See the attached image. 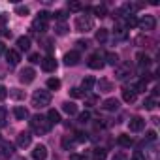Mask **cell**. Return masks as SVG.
Returning a JSON list of instances; mask_svg holds the SVG:
<instances>
[{
    "mask_svg": "<svg viewBox=\"0 0 160 160\" xmlns=\"http://www.w3.org/2000/svg\"><path fill=\"white\" fill-rule=\"evenodd\" d=\"M96 85V79L92 77V75H87L85 79H83V81H81V91H92V87Z\"/></svg>",
    "mask_w": 160,
    "mask_h": 160,
    "instance_id": "15",
    "label": "cell"
},
{
    "mask_svg": "<svg viewBox=\"0 0 160 160\" xmlns=\"http://www.w3.org/2000/svg\"><path fill=\"white\" fill-rule=\"evenodd\" d=\"M51 104V94H49V91H42V89H38V91H34V94H32V106L34 108H45V106H49Z\"/></svg>",
    "mask_w": 160,
    "mask_h": 160,
    "instance_id": "2",
    "label": "cell"
},
{
    "mask_svg": "<svg viewBox=\"0 0 160 160\" xmlns=\"http://www.w3.org/2000/svg\"><path fill=\"white\" fill-rule=\"evenodd\" d=\"M85 94H87V92H83L81 89H70V96H72V98H83Z\"/></svg>",
    "mask_w": 160,
    "mask_h": 160,
    "instance_id": "36",
    "label": "cell"
},
{
    "mask_svg": "<svg viewBox=\"0 0 160 160\" xmlns=\"http://www.w3.org/2000/svg\"><path fill=\"white\" fill-rule=\"evenodd\" d=\"M32 158L34 160H45L47 158V147L42 145V143H38L34 147V151H32Z\"/></svg>",
    "mask_w": 160,
    "mask_h": 160,
    "instance_id": "10",
    "label": "cell"
},
{
    "mask_svg": "<svg viewBox=\"0 0 160 160\" xmlns=\"http://www.w3.org/2000/svg\"><path fill=\"white\" fill-rule=\"evenodd\" d=\"M4 53H6V45L0 42V55H4Z\"/></svg>",
    "mask_w": 160,
    "mask_h": 160,
    "instance_id": "54",
    "label": "cell"
},
{
    "mask_svg": "<svg viewBox=\"0 0 160 160\" xmlns=\"http://www.w3.org/2000/svg\"><path fill=\"white\" fill-rule=\"evenodd\" d=\"M79 60H81V57H79L77 51H70V53L64 55V64L66 66H75V64H79Z\"/></svg>",
    "mask_w": 160,
    "mask_h": 160,
    "instance_id": "11",
    "label": "cell"
},
{
    "mask_svg": "<svg viewBox=\"0 0 160 160\" xmlns=\"http://www.w3.org/2000/svg\"><path fill=\"white\" fill-rule=\"evenodd\" d=\"M104 60L109 64V66H117L119 64V57H117V53H106L104 55ZM104 62V64H106Z\"/></svg>",
    "mask_w": 160,
    "mask_h": 160,
    "instance_id": "23",
    "label": "cell"
},
{
    "mask_svg": "<svg viewBox=\"0 0 160 160\" xmlns=\"http://www.w3.org/2000/svg\"><path fill=\"white\" fill-rule=\"evenodd\" d=\"M89 68H92V70H102L104 68V57L100 55V53H94V55H91L89 57Z\"/></svg>",
    "mask_w": 160,
    "mask_h": 160,
    "instance_id": "6",
    "label": "cell"
},
{
    "mask_svg": "<svg viewBox=\"0 0 160 160\" xmlns=\"http://www.w3.org/2000/svg\"><path fill=\"white\" fill-rule=\"evenodd\" d=\"M8 94H10L12 98H17V100H19V98H25V92H21L19 89H13V91H10Z\"/></svg>",
    "mask_w": 160,
    "mask_h": 160,
    "instance_id": "41",
    "label": "cell"
},
{
    "mask_svg": "<svg viewBox=\"0 0 160 160\" xmlns=\"http://www.w3.org/2000/svg\"><path fill=\"white\" fill-rule=\"evenodd\" d=\"M68 30H70V27H68L66 23H58V25H55V32H57L58 36H64V34H68Z\"/></svg>",
    "mask_w": 160,
    "mask_h": 160,
    "instance_id": "29",
    "label": "cell"
},
{
    "mask_svg": "<svg viewBox=\"0 0 160 160\" xmlns=\"http://www.w3.org/2000/svg\"><path fill=\"white\" fill-rule=\"evenodd\" d=\"M34 77H36V72H34L32 68H23V70H21V73H19L21 83H25V85L32 83V81H34Z\"/></svg>",
    "mask_w": 160,
    "mask_h": 160,
    "instance_id": "7",
    "label": "cell"
},
{
    "mask_svg": "<svg viewBox=\"0 0 160 160\" xmlns=\"http://www.w3.org/2000/svg\"><path fill=\"white\" fill-rule=\"evenodd\" d=\"M117 143H119L121 147H130V145H132V138H130L128 134H121V136L117 138Z\"/></svg>",
    "mask_w": 160,
    "mask_h": 160,
    "instance_id": "25",
    "label": "cell"
},
{
    "mask_svg": "<svg viewBox=\"0 0 160 160\" xmlns=\"http://www.w3.org/2000/svg\"><path fill=\"white\" fill-rule=\"evenodd\" d=\"M15 13H19V15H28V8H27V6H15Z\"/></svg>",
    "mask_w": 160,
    "mask_h": 160,
    "instance_id": "44",
    "label": "cell"
},
{
    "mask_svg": "<svg viewBox=\"0 0 160 160\" xmlns=\"http://www.w3.org/2000/svg\"><path fill=\"white\" fill-rule=\"evenodd\" d=\"M4 98H8V89L4 85H0V100H4Z\"/></svg>",
    "mask_w": 160,
    "mask_h": 160,
    "instance_id": "48",
    "label": "cell"
},
{
    "mask_svg": "<svg viewBox=\"0 0 160 160\" xmlns=\"http://www.w3.org/2000/svg\"><path fill=\"white\" fill-rule=\"evenodd\" d=\"M102 109H106V111H117V109H119V100H117V98H108V100H104V102H102Z\"/></svg>",
    "mask_w": 160,
    "mask_h": 160,
    "instance_id": "14",
    "label": "cell"
},
{
    "mask_svg": "<svg viewBox=\"0 0 160 160\" xmlns=\"http://www.w3.org/2000/svg\"><path fill=\"white\" fill-rule=\"evenodd\" d=\"M96 40H98V42H106V40H108V30H106V28H100V30L96 32Z\"/></svg>",
    "mask_w": 160,
    "mask_h": 160,
    "instance_id": "39",
    "label": "cell"
},
{
    "mask_svg": "<svg viewBox=\"0 0 160 160\" xmlns=\"http://www.w3.org/2000/svg\"><path fill=\"white\" fill-rule=\"evenodd\" d=\"M6 117H8V109L4 106H0V126L6 124Z\"/></svg>",
    "mask_w": 160,
    "mask_h": 160,
    "instance_id": "37",
    "label": "cell"
},
{
    "mask_svg": "<svg viewBox=\"0 0 160 160\" xmlns=\"http://www.w3.org/2000/svg\"><path fill=\"white\" fill-rule=\"evenodd\" d=\"M73 145H75V141H73L72 138H68V136H64V138H62V147H64L66 151H70Z\"/></svg>",
    "mask_w": 160,
    "mask_h": 160,
    "instance_id": "34",
    "label": "cell"
},
{
    "mask_svg": "<svg viewBox=\"0 0 160 160\" xmlns=\"http://www.w3.org/2000/svg\"><path fill=\"white\" fill-rule=\"evenodd\" d=\"M134 91H136V94H138V92H145V91H147V83L141 79V81H138V85L134 87Z\"/></svg>",
    "mask_w": 160,
    "mask_h": 160,
    "instance_id": "38",
    "label": "cell"
},
{
    "mask_svg": "<svg viewBox=\"0 0 160 160\" xmlns=\"http://www.w3.org/2000/svg\"><path fill=\"white\" fill-rule=\"evenodd\" d=\"M68 10L73 12V13H77V12L83 10V4H81V2H68Z\"/></svg>",
    "mask_w": 160,
    "mask_h": 160,
    "instance_id": "32",
    "label": "cell"
},
{
    "mask_svg": "<svg viewBox=\"0 0 160 160\" xmlns=\"http://www.w3.org/2000/svg\"><path fill=\"white\" fill-rule=\"evenodd\" d=\"M145 138H147V139H149V141H154V139H156V132H154V130H149V132H147V136H145Z\"/></svg>",
    "mask_w": 160,
    "mask_h": 160,
    "instance_id": "49",
    "label": "cell"
},
{
    "mask_svg": "<svg viewBox=\"0 0 160 160\" xmlns=\"http://www.w3.org/2000/svg\"><path fill=\"white\" fill-rule=\"evenodd\" d=\"M0 143H2V138H0Z\"/></svg>",
    "mask_w": 160,
    "mask_h": 160,
    "instance_id": "55",
    "label": "cell"
},
{
    "mask_svg": "<svg viewBox=\"0 0 160 160\" xmlns=\"http://www.w3.org/2000/svg\"><path fill=\"white\" fill-rule=\"evenodd\" d=\"M128 128H130V132H141V130L145 128V119H141V117H132L130 122H128Z\"/></svg>",
    "mask_w": 160,
    "mask_h": 160,
    "instance_id": "8",
    "label": "cell"
},
{
    "mask_svg": "<svg viewBox=\"0 0 160 160\" xmlns=\"http://www.w3.org/2000/svg\"><path fill=\"white\" fill-rule=\"evenodd\" d=\"M32 30H34L36 34H43V32L47 30V23H45V21H40V19H34V21H32Z\"/></svg>",
    "mask_w": 160,
    "mask_h": 160,
    "instance_id": "16",
    "label": "cell"
},
{
    "mask_svg": "<svg viewBox=\"0 0 160 160\" xmlns=\"http://www.w3.org/2000/svg\"><path fill=\"white\" fill-rule=\"evenodd\" d=\"M132 160H145V154H143L141 151H136V152L132 154Z\"/></svg>",
    "mask_w": 160,
    "mask_h": 160,
    "instance_id": "47",
    "label": "cell"
},
{
    "mask_svg": "<svg viewBox=\"0 0 160 160\" xmlns=\"http://www.w3.org/2000/svg\"><path fill=\"white\" fill-rule=\"evenodd\" d=\"M51 17H53V19H58L60 23H64V19L68 17V13H66L64 10H57V12H53V13H51Z\"/></svg>",
    "mask_w": 160,
    "mask_h": 160,
    "instance_id": "31",
    "label": "cell"
},
{
    "mask_svg": "<svg viewBox=\"0 0 160 160\" xmlns=\"http://www.w3.org/2000/svg\"><path fill=\"white\" fill-rule=\"evenodd\" d=\"M42 70L43 72H55L57 70V60L49 55V57H45V58H42Z\"/></svg>",
    "mask_w": 160,
    "mask_h": 160,
    "instance_id": "13",
    "label": "cell"
},
{
    "mask_svg": "<svg viewBox=\"0 0 160 160\" xmlns=\"http://www.w3.org/2000/svg\"><path fill=\"white\" fill-rule=\"evenodd\" d=\"M91 10H92L94 15H98V17H106V13H108L106 6H94V8H91Z\"/></svg>",
    "mask_w": 160,
    "mask_h": 160,
    "instance_id": "33",
    "label": "cell"
},
{
    "mask_svg": "<svg viewBox=\"0 0 160 160\" xmlns=\"http://www.w3.org/2000/svg\"><path fill=\"white\" fill-rule=\"evenodd\" d=\"M70 160H85V158L79 156V154H70Z\"/></svg>",
    "mask_w": 160,
    "mask_h": 160,
    "instance_id": "53",
    "label": "cell"
},
{
    "mask_svg": "<svg viewBox=\"0 0 160 160\" xmlns=\"http://www.w3.org/2000/svg\"><path fill=\"white\" fill-rule=\"evenodd\" d=\"M96 100H98V98H96L94 94H91V96L87 98V106H94V104H96Z\"/></svg>",
    "mask_w": 160,
    "mask_h": 160,
    "instance_id": "51",
    "label": "cell"
},
{
    "mask_svg": "<svg viewBox=\"0 0 160 160\" xmlns=\"http://www.w3.org/2000/svg\"><path fill=\"white\" fill-rule=\"evenodd\" d=\"M106 156H108L106 149H94V158H96V160H104Z\"/></svg>",
    "mask_w": 160,
    "mask_h": 160,
    "instance_id": "40",
    "label": "cell"
},
{
    "mask_svg": "<svg viewBox=\"0 0 160 160\" xmlns=\"http://www.w3.org/2000/svg\"><path fill=\"white\" fill-rule=\"evenodd\" d=\"M30 128H32L38 136H43V134H47V132L51 130V122H49L47 117H43V115H34V117L30 119Z\"/></svg>",
    "mask_w": 160,
    "mask_h": 160,
    "instance_id": "1",
    "label": "cell"
},
{
    "mask_svg": "<svg viewBox=\"0 0 160 160\" xmlns=\"http://www.w3.org/2000/svg\"><path fill=\"white\" fill-rule=\"evenodd\" d=\"M134 27H138V19L134 15H126L124 17V28H134Z\"/></svg>",
    "mask_w": 160,
    "mask_h": 160,
    "instance_id": "28",
    "label": "cell"
},
{
    "mask_svg": "<svg viewBox=\"0 0 160 160\" xmlns=\"http://www.w3.org/2000/svg\"><path fill=\"white\" fill-rule=\"evenodd\" d=\"M143 108H145V109H154V108H156V100H154V98H145Z\"/></svg>",
    "mask_w": 160,
    "mask_h": 160,
    "instance_id": "35",
    "label": "cell"
},
{
    "mask_svg": "<svg viewBox=\"0 0 160 160\" xmlns=\"http://www.w3.org/2000/svg\"><path fill=\"white\" fill-rule=\"evenodd\" d=\"M89 121H91V113H89V111L79 113V122H83V124H85V122H89Z\"/></svg>",
    "mask_w": 160,
    "mask_h": 160,
    "instance_id": "42",
    "label": "cell"
},
{
    "mask_svg": "<svg viewBox=\"0 0 160 160\" xmlns=\"http://www.w3.org/2000/svg\"><path fill=\"white\" fill-rule=\"evenodd\" d=\"M96 85H98L100 92H109V91H113V83H111V81H108V79H100Z\"/></svg>",
    "mask_w": 160,
    "mask_h": 160,
    "instance_id": "20",
    "label": "cell"
},
{
    "mask_svg": "<svg viewBox=\"0 0 160 160\" xmlns=\"http://www.w3.org/2000/svg\"><path fill=\"white\" fill-rule=\"evenodd\" d=\"M13 115H15V119H19V121H25V119L28 117V111H27V108H23V106H17V108L13 109Z\"/></svg>",
    "mask_w": 160,
    "mask_h": 160,
    "instance_id": "22",
    "label": "cell"
},
{
    "mask_svg": "<svg viewBox=\"0 0 160 160\" xmlns=\"http://www.w3.org/2000/svg\"><path fill=\"white\" fill-rule=\"evenodd\" d=\"M49 17H51V13H49V12H40L36 19H40V21H45V23H47V19H49Z\"/></svg>",
    "mask_w": 160,
    "mask_h": 160,
    "instance_id": "46",
    "label": "cell"
},
{
    "mask_svg": "<svg viewBox=\"0 0 160 160\" xmlns=\"http://www.w3.org/2000/svg\"><path fill=\"white\" fill-rule=\"evenodd\" d=\"M136 91L134 89H122V100L126 102V104H132V102H136Z\"/></svg>",
    "mask_w": 160,
    "mask_h": 160,
    "instance_id": "17",
    "label": "cell"
},
{
    "mask_svg": "<svg viewBox=\"0 0 160 160\" xmlns=\"http://www.w3.org/2000/svg\"><path fill=\"white\" fill-rule=\"evenodd\" d=\"M47 121L51 122V126H53V124H58V122H60V113H58L57 109H49V111H47Z\"/></svg>",
    "mask_w": 160,
    "mask_h": 160,
    "instance_id": "19",
    "label": "cell"
},
{
    "mask_svg": "<svg viewBox=\"0 0 160 160\" xmlns=\"http://www.w3.org/2000/svg\"><path fill=\"white\" fill-rule=\"evenodd\" d=\"M62 109H64L68 115H75V113H77V106H75L73 102H64V104H62Z\"/></svg>",
    "mask_w": 160,
    "mask_h": 160,
    "instance_id": "27",
    "label": "cell"
},
{
    "mask_svg": "<svg viewBox=\"0 0 160 160\" xmlns=\"http://www.w3.org/2000/svg\"><path fill=\"white\" fill-rule=\"evenodd\" d=\"M138 27H139L141 30H145V32L154 30V27H156V19H154L152 15H143V17L138 21Z\"/></svg>",
    "mask_w": 160,
    "mask_h": 160,
    "instance_id": "4",
    "label": "cell"
},
{
    "mask_svg": "<svg viewBox=\"0 0 160 160\" xmlns=\"http://www.w3.org/2000/svg\"><path fill=\"white\" fill-rule=\"evenodd\" d=\"M28 60H30L32 64H38V62H42V57H40V53H32V55L28 57Z\"/></svg>",
    "mask_w": 160,
    "mask_h": 160,
    "instance_id": "45",
    "label": "cell"
},
{
    "mask_svg": "<svg viewBox=\"0 0 160 160\" xmlns=\"http://www.w3.org/2000/svg\"><path fill=\"white\" fill-rule=\"evenodd\" d=\"M17 45H19L21 51H28L30 49V38L28 36H19L17 38Z\"/></svg>",
    "mask_w": 160,
    "mask_h": 160,
    "instance_id": "18",
    "label": "cell"
},
{
    "mask_svg": "<svg viewBox=\"0 0 160 160\" xmlns=\"http://www.w3.org/2000/svg\"><path fill=\"white\" fill-rule=\"evenodd\" d=\"M113 160H128V158H126L124 152H115V154H113Z\"/></svg>",
    "mask_w": 160,
    "mask_h": 160,
    "instance_id": "50",
    "label": "cell"
},
{
    "mask_svg": "<svg viewBox=\"0 0 160 160\" xmlns=\"http://www.w3.org/2000/svg\"><path fill=\"white\" fill-rule=\"evenodd\" d=\"M30 143H32V134H30V132H19V136H17V145H19L21 149H27Z\"/></svg>",
    "mask_w": 160,
    "mask_h": 160,
    "instance_id": "9",
    "label": "cell"
},
{
    "mask_svg": "<svg viewBox=\"0 0 160 160\" xmlns=\"http://www.w3.org/2000/svg\"><path fill=\"white\" fill-rule=\"evenodd\" d=\"M0 147H2V154L4 156H12L13 151H15V147L12 143H8V141H2V143H0Z\"/></svg>",
    "mask_w": 160,
    "mask_h": 160,
    "instance_id": "24",
    "label": "cell"
},
{
    "mask_svg": "<svg viewBox=\"0 0 160 160\" xmlns=\"http://www.w3.org/2000/svg\"><path fill=\"white\" fill-rule=\"evenodd\" d=\"M6 60H8V64H12V66H17L19 64V60H21V55L15 51V49H6Z\"/></svg>",
    "mask_w": 160,
    "mask_h": 160,
    "instance_id": "12",
    "label": "cell"
},
{
    "mask_svg": "<svg viewBox=\"0 0 160 160\" xmlns=\"http://www.w3.org/2000/svg\"><path fill=\"white\" fill-rule=\"evenodd\" d=\"M77 45H79V47H81V49H87V47H89L91 43H89L87 40H79V42H77Z\"/></svg>",
    "mask_w": 160,
    "mask_h": 160,
    "instance_id": "52",
    "label": "cell"
},
{
    "mask_svg": "<svg viewBox=\"0 0 160 160\" xmlns=\"http://www.w3.org/2000/svg\"><path fill=\"white\" fill-rule=\"evenodd\" d=\"M47 89H49V91H58V89H60V79L49 77V79H47Z\"/></svg>",
    "mask_w": 160,
    "mask_h": 160,
    "instance_id": "26",
    "label": "cell"
},
{
    "mask_svg": "<svg viewBox=\"0 0 160 160\" xmlns=\"http://www.w3.org/2000/svg\"><path fill=\"white\" fill-rule=\"evenodd\" d=\"M73 141H75V143H85V141H87V136H85L83 132H77V134H75V139H73Z\"/></svg>",
    "mask_w": 160,
    "mask_h": 160,
    "instance_id": "43",
    "label": "cell"
},
{
    "mask_svg": "<svg viewBox=\"0 0 160 160\" xmlns=\"http://www.w3.org/2000/svg\"><path fill=\"white\" fill-rule=\"evenodd\" d=\"M115 38H117V40H124V38H126V28H124L121 23L115 27Z\"/></svg>",
    "mask_w": 160,
    "mask_h": 160,
    "instance_id": "30",
    "label": "cell"
},
{
    "mask_svg": "<svg viewBox=\"0 0 160 160\" xmlns=\"http://www.w3.org/2000/svg\"><path fill=\"white\" fill-rule=\"evenodd\" d=\"M136 58H138V64H139L141 68H147V66L151 64V57H149L147 53H138Z\"/></svg>",
    "mask_w": 160,
    "mask_h": 160,
    "instance_id": "21",
    "label": "cell"
},
{
    "mask_svg": "<svg viewBox=\"0 0 160 160\" xmlns=\"http://www.w3.org/2000/svg\"><path fill=\"white\" fill-rule=\"evenodd\" d=\"M130 73H132L130 64H117V66H115V77L121 79V81H122V79H126Z\"/></svg>",
    "mask_w": 160,
    "mask_h": 160,
    "instance_id": "5",
    "label": "cell"
},
{
    "mask_svg": "<svg viewBox=\"0 0 160 160\" xmlns=\"http://www.w3.org/2000/svg\"><path fill=\"white\" fill-rule=\"evenodd\" d=\"M94 28V19L91 15H77L75 17V30L77 32H89Z\"/></svg>",
    "mask_w": 160,
    "mask_h": 160,
    "instance_id": "3",
    "label": "cell"
}]
</instances>
